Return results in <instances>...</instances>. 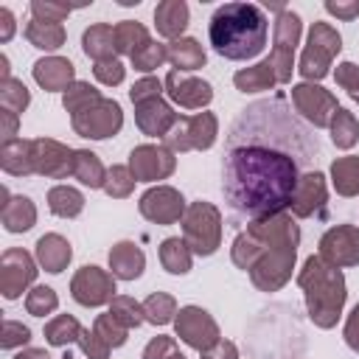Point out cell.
Returning <instances> with one entry per match:
<instances>
[{
	"mask_svg": "<svg viewBox=\"0 0 359 359\" xmlns=\"http://www.w3.org/2000/svg\"><path fill=\"white\" fill-rule=\"evenodd\" d=\"M317 151L314 135H309L278 98L252 104L230 129L222 163L224 202L252 222L283 213L303 177L300 165Z\"/></svg>",
	"mask_w": 359,
	"mask_h": 359,
	"instance_id": "cell-1",
	"label": "cell"
},
{
	"mask_svg": "<svg viewBox=\"0 0 359 359\" xmlns=\"http://www.w3.org/2000/svg\"><path fill=\"white\" fill-rule=\"evenodd\" d=\"M300 244V227L283 210L266 219H255L233 238L230 258L238 269L250 272L258 292H278L289 283Z\"/></svg>",
	"mask_w": 359,
	"mask_h": 359,
	"instance_id": "cell-2",
	"label": "cell"
},
{
	"mask_svg": "<svg viewBox=\"0 0 359 359\" xmlns=\"http://www.w3.org/2000/svg\"><path fill=\"white\" fill-rule=\"evenodd\" d=\"M266 14L255 3H224L213 11L208 36L219 56L230 62L252 59L266 45Z\"/></svg>",
	"mask_w": 359,
	"mask_h": 359,
	"instance_id": "cell-3",
	"label": "cell"
},
{
	"mask_svg": "<svg viewBox=\"0 0 359 359\" xmlns=\"http://www.w3.org/2000/svg\"><path fill=\"white\" fill-rule=\"evenodd\" d=\"M297 286L306 297L309 320L317 328H334L345 309V275L342 269L325 264L320 255H309L303 269L297 272Z\"/></svg>",
	"mask_w": 359,
	"mask_h": 359,
	"instance_id": "cell-4",
	"label": "cell"
},
{
	"mask_svg": "<svg viewBox=\"0 0 359 359\" xmlns=\"http://www.w3.org/2000/svg\"><path fill=\"white\" fill-rule=\"evenodd\" d=\"M62 107L70 112V126L79 137L107 140L115 137L123 126L121 104L104 98L90 81H76L62 93Z\"/></svg>",
	"mask_w": 359,
	"mask_h": 359,
	"instance_id": "cell-5",
	"label": "cell"
},
{
	"mask_svg": "<svg viewBox=\"0 0 359 359\" xmlns=\"http://www.w3.org/2000/svg\"><path fill=\"white\" fill-rule=\"evenodd\" d=\"M182 238L194 255H213L222 247V213L213 202H191L182 216Z\"/></svg>",
	"mask_w": 359,
	"mask_h": 359,
	"instance_id": "cell-6",
	"label": "cell"
},
{
	"mask_svg": "<svg viewBox=\"0 0 359 359\" xmlns=\"http://www.w3.org/2000/svg\"><path fill=\"white\" fill-rule=\"evenodd\" d=\"M342 50V36L334 25L328 22H314L309 28V36H306V48L300 53V65H297V73L306 79V81H320L328 76L331 65H334V56Z\"/></svg>",
	"mask_w": 359,
	"mask_h": 359,
	"instance_id": "cell-7",
	"label": "cell"
},
{
	"mask_svg": "<svg viewBox=\"0 0 359 359\" xmlns=\"http://www.w3.org/2000/svg\"><path fill=\"white\" fill-rule=\"evenodd\" d=\"M219 135V118L213 112H196V115H180L174 129L163 137V146L171 151H205L216 143Z\"/></svg>",
	"mask_w": 359,
	"mask_h": 359,
	"instance_id": "cell-8",
	"label": "cell"
},
{
	"mask_svg": "<svg viewBox=\"0 0 359 359\" xmlns=\"http://www.w3.org/2000/svg\"><path fill=\"white\" fill-rule=\"evenodd\" d=\"M300 34H303V22L294 11L280 8L275 17V45L272 53L266 56L269 65L275 67L278 84H289L292 81V70H294V48L300 45Z\"/></svg>",
	"mask_w": 359,
	"mask_h": 359,
	"instance_id": "cell-9",
	"label": "cell"
},
{
	"mask_svg": "<svg viewBox=\"0 0 359 359\" xmlns=\"http://www.w3.org/2000/svg\"><path fill=\"white\" fill-rule=\"evenodd\" d=\"M292 104L294 109L300 112V118L306 123H311L314 129H325L331 126L339 104L334 98V93H328L325 87L320 84H311V81H300V84H292Z\"/></svg>",
	"mask_w": 359,
	"mask_h": 359,
	"instance_id": "cell-10",
	"label": "cell"
},
{
	"mask_svg": "<svg viewBox=\"0 0 359 359\" xmlns=\"http://www.w3.org/2000/svg\"><path fill=\"white\" fill-rule=\"evenodd\" d=\"M174 331H177V337L188 348H194L199 353L208 351V348H213L222 339L216 320L202 306H182L177 311V317H174Z\"/></svg>",
	"mask_w": 359,
	"mask_h": 359,
	"instance_id": "cell-11",
	"label": "cell"
},
{
	"mask_svg": "<svg viewBox=\"0 0 359 359\" xmlns=\"http://www.w3.org/2000/svg\"><path fill=\"white\" fill-rule=\"evenodd\" d=\"M36 258L22 247H8L0 255V292L6 300H17L36 280Z\"/></svg>",
	"mask_w": 359,
	"mask_h": 359,
	"instance_id": "cell-12",
	"label": "cell"
},
{
	"mask_svg": "<svg viewBox=\"0 0 359 359\" xmlns=\"http://www.w3.org/2000/svg\"><path fill=\"white\" fill-rule=\"evenodd\" d=\"M115 275L95 266V264H87L81 269H76V275L70 278V294L76 303L87 306V309H95V306H104V303H112L115 297Z\"/></svg>",
	"mask_w": 359,
	"mask_h": 359,
	"instance_id": "cell-13",
	"label": "cell"
},
{
	"mask_svg": "<svg viewBox=\"0 0 359 359\" xmlns=\"http://www.w3.org/2000/svg\"><path fill=\"white\" fill-rule=\"evenodd\" d=\"M129 171L135 174L137 182H157V180H168L177 168V157L171 149L165 146H154V143H143L135 146L129 151Z\"/></svg>",
	"mask_w": 359,
	"mask_h": 359,
	"instance_id": "cell-14",
	"label": "cell"
},
{
	"mask_svg": "<svg viewBox=\"0 0 359 359\" xmlns=\"http://www.w3.org/2000/svg\"><path fill=\"white\" fill-rule=\"evenodd\" d=\"M137 210H140L143 219H149L154 224H174V222H182L188 205H185V199H182V194L177 188L154 185L140 196Z\"/></svg>",
	"mask_w": 359,
	"mask_h": 359,
	"instance_id": "cell-15",
	"label": "cell"
},
{
	"mask_svg": "<svg viewBox=\"0 0 359 359\" xmlns=\"http://www.w3.org/2000/svg\"><path fill=\"white\" fill-rule=\"evenodd\" d=\"M325 264L342 269V266H359V227L356 224H337L323 233L320 252Z\"/></svg>",
	"mask_w": 359,
	"mask_h": 359,
	"instance_id": "cell-16",
	"label": "cell"
},
{
	"mask_svg": "<svg viewBox=\"0 0 359 359\" xmlns=\"http://www.w3.org/2000/svg\"><path fill=\"white\" fill-rule=\"evenodd\" d=\"M73 151L70 146L53 140V137H34V168L39 177L48 180H65L73 177Z\"/></svg>",
	"mask_w": 359,
	"mask_h": 359,
	"instance_id": "cell-17",
	"label": "cell"
},
{
	"mask_svg": "<svg viewBox=\"0 0 359 359\" xmlns=\"http://www.w3.org/2000/svg\"><path fill=\"white\" fill-rule=\"evenodd\" d=\"M168 98L174 104H180L182 109H202L213 101V87L205 81V79H196V76H188V73H180V70H171L163 81Z\"/></svg>",
	"mask_w": 359,
	"mask_h": 359,
	"instance_id": "cell-18",
	"label": "cell"
},
{
	"mask_svg": "<svg viewBox=\"0 0 359 359\" xmlns=\"http://www.w3.org/2000/svg\"><path fill=\"white\" fill-rule=\"evenodd\" d=\"M328 202V185H325V174L323 171H306L297 182V191L292 196V213L297 219H309L314 213H320Z\"/></svg>",
	"mask_w": 359,
	"mask_h": 359,
	"instance_id": "cell-19",
	"label": "cell"
},
{
	"mask_svg": "<svg viewBox=\"0 0 359 359\" xmlns=\"http://www.w3.org/2000/svg\"><path fill=\"white\" fill-rule=\"evenodd\" d=\"M177 121H180V115L163 98H149L143 104H135V123L149 137H165Z\"/></svg>",
	"mask_w": 359,
	"mask_h": 359,
	"instance_id": "cell-20",
	"label": "cell"
},
{
	"mask_svg": "<svg viewBox=\"0 0 359 359\" xmlns=\"http://www.w3.org/2000/svg\"><path fill=\"white\" fill-rule=\"evenodd\" d=\"M34 81L45 93H65L70 84H76V67L65 56H45L34 62Z\"/></svg>",
	"mask_w": 359,
	"mask_h": 359,
	"instance_id": "cell-21",
	"label": "cell"
},
{
	"mask_svg": "<svg viewBox=\"0 0 359 359\" xmlns=\"http://www.w3.org/2000/svg\"><path fill=\"white\" fill-rule=\"evenodd\" d=\"M0 194H3V208H0L3 227L8 233H25V230H31L36 224V205L28 196H22V194L11 196L8 188H0Z\"/></svg>",
	"mask_w": 359,
	"mask_h": 359,
	"instance_id": "cell-22",
	"label": "cell"
},
{
	"mask_svg": "<svg viewBox=\"0 0 359 359\" xmlns=\"http://www.w3.org/2000/svg\"><path fill=\"white\" fill-rule=\"evenodd\" d=\"M70 258H73V247H70V241L65 236H59V233L39 236V241H36V264L45 272L59 275L62 269H67Z\"/></svg>",
	"mask_w": 359,
	"mask_h": 359,
	"instance_id": "cell-23",
	"label": "cell"
},
{
	"mask_svg": "<svg viewBox=\"0 0 359 359\" xmlns=\"http://www.w3.org/2000/svg\"><path fill=\"white\" fill-rule=\"evenodd\" d=\"M109 269L118 280H135L146 269V255L135 241H118L109 250Z\"/></svg>",
	"mask_w": 359,
	"mask_h": 359,
	"instance_id": "cell-24",
	"label": "cell"
},
{
	"mask_svg": "<svg viewBox=\"0 0 359 359\" xmlns=\"http://www.w3.org/2000/svg\"><path fill=\"white\" fill-rule=\"evenodd\" d=\"M154 25L157 34L165 39H182V31L188 28V3L185 0H163L154 8Z\"/></svg>",
	"mask_w": 359,
	"mask_h": 359,
	"instance_id": "cell-25",
	"label": "cell"
},
{
	"mask_svg": "<svg viewBox=\"0 0 359 359\" xmlns=\"http://www.w3.org/2000/svg\"><path fill=\"white\" fill-rule=\"evenodd\" d=\"M0 165L11 177H31V174H36V168H34V140L17 137L11 143H3L0 146Z\"/></svg>",
	"mask_w": 359,
	"mask_h": 359,
	"instance_id": "cell-26",
	"label": "cell"
},
{
	"mask_svg": "<svg viewBox=\"0 0 359 359\" xmlns=\"http://www.w3.org/2000/svg\"><path fill=\"white\" fill-rule=\"evenodd\" d=\"M81 50L93 59V62H104L112 59L115 50V28L109 22H95L81 34Z\"/></svg>",
	"mask_w": 359,
	"mask_h": 359,
	"instance_id": "cell-27",
	"label": "cell"
},
{
	"mask_svg": "<svg viewBox=\"0 0 359 359\" xmlns=\"http://www.w3.org/2000/svg\"><path fill=\"white\" fill-rule=\"evenodd\" d=\"M165 50H168V62H171L174 67H180V73H185V70H199V67H205V62H208L205 48H202L194 36L174 39V42L165 45Z\"/></svg>",
	"mask_w": 359,
	"mask_h": 359,
	"instance_id": "cell-28",
	"label": "cell"
},
{
	"mask_svg": "<svg viewBox=\"0 0 359 359\" xmlns=\"http://www.w3.org/2000/svg\"><path fill=\"white\" fill-rule=\"evenodd\" d=\"M233 84L241 93H261V90H272L278 84V76H275V67L269 65V59H264V62H258L252 67L236 70Z\"/></svg>",
	"mask_w": 359,
	"mask_h": 359,
	"instance_id": "cell-29",
	"label": "cell"
},
{
	"mask_svg": "<svg viewBox=\"0 0 359 359\" xmlns=\"http://www.w3.org/2000/svg\"><path fill=\"white\" fill-rule=\"evenodd\" d=\"M160 264L171 275H188L191 264H194V252L185 244V238H180V236L163 238V244H160Z\"/></svg>",
	"mask_w": 359,
	"mask_h": 359,
	"instance_id": "cell-30",
	"label": "cell"
},
{
	"mask_svg": "<svg viewBox=\"0 0 359 359\" xmlns=\"http://www.w3.org/2000/svg\"><path fill=\"white\" fill-rule=\"evenodd\" d=\"M73 177H76L81 185H87V188H104V182H107V168H104V163L98 160L95 151H90V149H76V151H73Z\"/></svg>",
	"mask_w": 359,
	"mask_h": 359,
	"instance_id": "cell-31",
	"label": "cell"
},
{
	"mask_svg": "<svg viewBox=\"0 0 359 359\" xmlns=\"http://www.w3.org/2000/svg\"><path fill=\"white\" fill-rule=\"evenodd\" d=\"M331 185L339 196H356L359 194V154L337 157L331 163Z\"/></svg>",
	"mask_w": 359,
	"mask_h": 359,
	"instance_id": "cell-32",
	"label": "cell"
},
{
	"mask_svg": "<svg viewBox=\"0 0 359 359\" xmlns=\"http://www.w3.org/2000/svg\"><path fill=\"white\" fill-rule=\"evenodd\" d=\"M48 208L53 216L76 219L84 210V194L79 188H70V185H53L48 191Z\"/></svg>",
	"mask_w": 359,
	"mask_h": 359,
	"instance_id": "cell-33",
	"label": "cell"
},
{
	"mask_svg": "<svg viewBox=\"0 0 359 359\" xmlns=\"http://www.w3.org/2000/svg\"><path fill=\"white\" fill-rule=\"evenodd\" d=\"M22 34L39 50H59L65 45V39H67V34H65V28L59 22H39V20H31L22 28Z\"/></svg>",
	"mask_w": 359,
	"mask_h": 359,
	"instance_id": "cell-34",
	"label": "cell"
},
{
	"mask_svg": "<svg viewBox=\"0 0 359 359\" xmlns=\"http://www.w3.org/2000/svg\"><path fill=\"white\" fill-rule=\"evenodd\" d=\"M81 323L73 317V314H56L48 325H45V339H48V345H53V348H67L70 342H79V337H81Z\"/></svg>",
	"mask_w": 359,
	"mask_h": 359,
	"instance_id": "cell-35",
	"label": "cell"
},
{
	"mask_svg": "<svg viewBox=\"0 0 359 359\" xmlns=\"http://www.w3.org/2000/svg\"><path fill=\"white\" fill-rule=\"evenodd\" d=\"M146 42H151L149 31L143 22H135V20H121L115 25V50L118 53H126L132 56L135 50H140Z\"/></svg>",
	"mask_w": 359,
	"mask_h": 359,
	"instance_id": "cell-36",
	"label": "cell"
},
{
	"mask_svg": "<svg viewBox=\"0 0 359 359\" xmlns=\"http://www.w3.org/2000/svg\"><path fill=\"white\" fill-rule=\"evenodd\" d=\"M328 129H331V140H334L337 149H351L359 140V121L345 107L337 109V115H334V121H331Z\"/></svg>",
	"mask_w": 359,
	"mask_h": 359,
	"instance_id": "cell-37",
	"label": "cell"
},
{
	"mask_svg": "<svg viewBox=\"0 0 359 359\" xmlns=\"http://www.w3.org/2000/svg\"><path fill=\"white\" fill-rule=\"evenodd\" d=\"M143 314H146V323L151 325H165L177 317V300L168 294V292H154L143 300Z\"/></svg>",
	"mask_w": 359,
	"mask_h": 359,
	"instance_id": "cell-38",
	"label": "cell"
},
{
	"mask_svg": "<svg viewBox=\"0 0 359 359\" xmlns=\"http://www.w3.org/2000/svg\"><path fill=\"white\" fill-rule=\"evenodd\" d=\"M109 314H112L121 325H126L129 331H132V328H137L140 323H146L143 303H137V300H135V297H129V294H115V297H112V303H109Z\"/></svg>",
	"mask_w": 359,
	"mask_h": 359,
	"instance_id": "cell-39",
	"label": "cell"
},
{
	"mask_svg": "<svg viewBox=\"0 0 359 359\" xmlns=\"http://www.w3.org/2000/svg\"><path fill=\"white\" fill-rule=\"evenodd\" d=\"M31 104V93L20 79H3L0 81V107L11 112H25Z\"/></svg>",
	"mask_w": 359,
	"mask_h": 359,
	"instance_id": "cell-40",
	"label": "cell"
},
{
	"mask_svg": "<svg viewBox=\"0 0 359 359\" xmlns=\"http://www.w3.org/2000/svg\"><path fill=\"white\" fill-rule=\"evenodd\" d=\"M132 67L135 70H140V73H151V70H157L163 62H168V50H165V45L163 42H146L140 50H135L132 56Z\"/></svg>",
	"mask_w": 359,
	"mask_h": 359,
	"instance_id": "cell-41",
	"label": "cell"
},
{
	"mask_svg": "<svg viewBox=\"0 0 359 359\" xmlns=\"http://www.w3.org/2000/svg\"><path fill=\"white\" fill-rule=\"evenodd\" d=\"M135 174L129 171V165H112L107 168V182H104V191L107 196L112 199H126L132 191H135Z\"/></svg>",
	"mask_w": 359,
	"mask_h": 359,
	"instance_id": "cell-42",
	"label": "cell"
},
{
	"mask_svg": "<svg viewBox=\"0 0 359 359\" xmlns=\"http://www.w3.org/2000/svg\"><path fill=\"white\" fill-rule=\"evenodd\" d=\"M25 309L28 314L34 317H45V314H53L59 309V297L50 286H34L28 294H25Z\"/></svg>",
	"mask_w": 359,
	"mask_h": 359,
	"instance_id": "cell-43",
	"label": "cell"
},
{
	"mask_svg": "<svg viewBox=\"0 0 359 359\" xmlns=\"http://www.w3.org/2000/svg\"><path fill=\"white\" fill-rule=\"evenodd\" d=\"M93 328H95V334H98L109 348H121V345L129 339V328L121 325L109 311H107V314H98L95 323H93Z\"/></svg>",
	"mask_w": 359,
	"mask_h": 359,
	"instance_id": "cell-44",
	"label": "cell"
},
{
	"mask_svg": "<svg viewBox=\"0 0 359 359\" xmlns=\"http://www.w3.org/2000/svg\"><path fill=\"white\" fill-rule=\"evenodd\" d=\"M140 359H185V353L177 348L174 337H154L149 339V345L143 348V356Z\"/></svg>",
	"mask_w": 359,
	"mask_h": 359,
	"instance_id": "cell-45",
	"label": "cell"
},
{
	"mask_svg": "<svg viewBox=\"0 0 359 359\" xmlns=\"http://www.w3.org/2000/svg\"><path fill=\"white\" fill-rule=\"evenodd\" d=\"M93 76H95V79H98L104 87H118V84L123 81V76H126V67H123V62H121L118 56H112V59L95 62Z\"/></svg>",
	"mask_w": 359,
	"mask_h": 359,
	"instance_id": "cell-46",
	"label": "cell"
},
{
	"mask_svg": "<svg viewBox=\"0 0 359 359\" xmlns=\"http://www.w3.org/2000/svg\"><path fill=\"white\" fill-rule=\"evenodd\" d=\"M31 339V328L17 323V320H3V334H0V348L3 351H14V348H22L28 345Z\"/></svg>",
	"mask_w": 359,
	"mask_h": 359,
	"instance_id": "cell-47",
	"label": "cell"
},
{
	"mask_svg": "<svg viewBox=\"0 0 359 359\" xmlns=\"http://www.w3.org/2000/svg\"><path fill=\"white\" fill-rule=\"evenodd\" d=\"M70 11H73V8L65 6V3H50V0H34V3H31V14H34V20H39V22H59V25H62V20H65Z\"/></svg>",
	"mask_w": 359,
	"mask_h": 359,
	"instance_id": "cell-48",
	"label": "cell"
},
{
	"mask_svg": "<svg viewBox=\"0 0 359 359\" xmlns=\"http://www.w3.org/2000/svg\"><path fill=\"white\" fill-rule=\"evenodd\" d=\"M334 79H337V84L359 104V65H353V62H339L337 70H334Z\"/></svg>",
	"mask_w": 359,
	"mask_h": 359,
	"instance_id": "cell-49",
	"label": "cell"
},
{
	"mask_svg": "<svg viewBox=\"0 0 359 359\" xmlns=\"http://www.w3.org/2000/svg\"><path fill=\"white\" fill-rule=\"evenodd\" d=\"M79 348H81V353L87 356V359H107L109 356V345L95 334V328H84L81 331V337H79Z\"/></svg>",
	"mask_w": 359,
	"mask_h": 359,
	"instance_id": "cell-50",
	"label": "cell"
},
{
	"mask_svg": "<svg viewBox=\"0 0 359 359\" xmlns=\"http://www.w3.org/2000/svg\"><path fill=\"white\" fill-rule=\"evenodd\" d=\"M129 98H132V104H143V101H149V98H163V84H160V79L143 76L140 81L132 84Z\"/></svg>",
	"mask_w": 359,
	"mask_h": 359,
	"instance_id": "cell-51",
	"label": "cell"
},
{
	"mask_svg": "<svg viewBox=\"0 0 359 359\" xmlns=\"http://www.w3.org/2000/svg\"><path fill=\"white\" fill-rule=\"evenodd\" d=\"M325 11L334 14L337 20H356L359 17V0H325Z\"/></svg>",
	"mask_w": 359,
	"mask_h": 359,
	"instance_id": "cell-52",
	"label": "cell"
},
{
	"mask_svg": "<svg viewBox=\"0 0 359 359\" xmlns=\"http://www.w3.org/2000/svg\"><path fill=\"white\" fill-rule=\"evenodd\" d=\"M342 337H345L348 348L359 353V303L351 309V314H348V320H345V328H342Z\"/></svg>",
	"mask_w": 359,
	"mask_h": 359,
	"instance_id": "cell-53",
	"label": "cell"
},
{
	"mask_svg": "<svg viewBox=\"0 0 359 359\" xmlns=\"http://www.w3.org/2000/svg\"><path fill=\"white\" fill-rule=\"evenodd\" d=\"M17 126H20V115L0 107V140H3V143L17 140V137H14V135H17Z\"/></svg>",
	"mask_w": 359,
	"mask_h": 359,
	"instance_id": "cell-54",
	"label": "cell"
},
{
	"mask_svg": "<svg viewBox=\"0 0 359 359\" xmlns=\"http://www.w3.org/2000/svg\"><path fill=\"white\" fill-rule=\"evenodd\" d=\"M199 356H202V359H238V348H236V342H230V339H219L213 348L202 351Z\"/></svg>",
	"mask_w": 359,
	"mask_h": 359,
	"instance_id": "cell-55",
	"label": "cell"
},
{
	"mask_svg": "<svg viewBox=\"0 0 359 359\" xmlns=\"http://www.w3.org/2000/svg\"><path fill=\"white\" fill-rule=\"evenodd\" d=\"M14 28H17V25H14V14L3 6V8H0V42H8V39L14 36Z\"/></svg>",
	"mask_w": 359,
	"mask_h": 359,
	"instance_id": "cell-56",
	"label": "cell"
},
{
	"mask_svg": "<svg viewBox=\"0 0 359 359\" xmlns=\"http://www.w3.org/2000/svg\"><path fill=\"white\" fill-rule=\"evenodd\" d=\"M14 359H53L45 348H22L20 353H14Z\"/></svg>",
	"mask_w": 359,
	"mask_h": 359,
	"instance_id": "cell-57",
	"label": "cell"
},
{
	"mask_svg": "<svg viewBox=\"0 0 359 359\" xmlns=\"http://www.w3.org/2000/svg\"><path fill=\"white\" fill-rule=\"evenodd\" d=\"M3 79H11V73H8V56H6V53L0 56V81H3Z\"/></svg>",
	"mask_w": 359,
	"mask_h": 359,
	"instance_id": "cell-58",
	"label": "cell"
}]
</instances>
